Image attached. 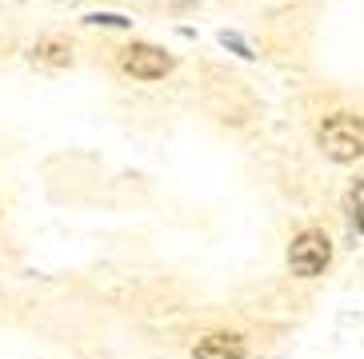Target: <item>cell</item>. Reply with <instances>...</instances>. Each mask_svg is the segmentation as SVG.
<instances>
[{
    "label": "cell",
    "mask_w": 364,
    "mask_h": 359,
    "mask_svg": "<svg viewBox=\"0 0 364 359\" xmlns=\"http://www.w3.org/2000/svg\"><path fill=\"white\" fill-rule=\"evenodd\" d=\"M316 140H321V148H324L328 160L353 164L356 156H364V120L348 116V112H336V116H328L321 124Z\"/></svg>",
    "instance_id": "cell-1"
},
{
    "label": "cell",
    "mask_w": 364,
    "mask_h": 359,
    "mask_svg": "<svg viewBox=\"0 0 364 359\" xmlns=\"http://www.w3.org/2000/svg\"><path fill=\"white\" fill-rule=\"evenodd\" d=\"M328 260H332V243H328L324 232H300L296 240H292V248H289L292 275H304V280L321 275L324 267H328Z\"/></svg>",
    "instance_id": "cell-2"
},
{
    "label": "cell",
    "mask_w": 364,
    "mask_h": 359,
    "mask_svg": "<svg viewBox=\"0 0 364 359\" xmlns=\"http://www.w3.org/2000/svg\"><path fill=\"white\" fill-rule=\"evenodd\" d=\"M356 228H360V232H364V211H360V220H356Z\"/></svg>",
    "instance_id": "cell-7"
},
{
    "label": "cell",
    "mask_w": 364,
    "mask_h": 359,
    "mask_svg": "<svg viewBox=\"0 0 364 359\" xmlns=\"http://www.w3.org/2000/svg\"><path fill=\"white\" fill-rule=\"evenodd\" d=\"M33 60H41V64H56V68H60V64L73 60V53H68V44H60V40H41V44L33 48Z\"/></svg>",
    "instance_id": "cell-5"
},
{
    "label": "cell",
    "mask_w": 364,
    "mask_h": 359,
    "mask_svg": "<svg viewBox=\"0 0 364 359\" xmlns=\"http://www.w3.org/2000/svg\"><path fill=\"white\" fill-rule=\"evenodd\" d=\"M124 72H132L136 80H161V76L172 72V56L156 44H132L129 53H124Z\"/></svg>",
    "instance_id": "cell-3"
},
{
    "label": "cell",
    "mask_w": 364,
    "mask_h": 359,
    "mask_svg": "<svg viewBox=\"0 0 364 359\" xmlns=\"http://www.w3.org/2000/svg\"><path fill=\"white\" fill-rule=\"evenodd\" d=\"M88 21H92V24H117V28H120V24H129L124 16H88Z\"/></svg>",
    "instance_id": "cell-6"
},
{
    "label": "cell",
    "mask_w": 364,
    "mask_h": 359,
    "mask_svg": "<svg viewBox=\"0 0 364 359\" xmlns=\"http://www.w3.org/2000/svg\"><path fill=\"white\" fill-rule=\"evenodd\" d=\"M193 355L196 359H245V339L216 331V336H204L200 343H196Z\"/></svg>",
    "instance_id": "cell-4"
}]
</instances>
